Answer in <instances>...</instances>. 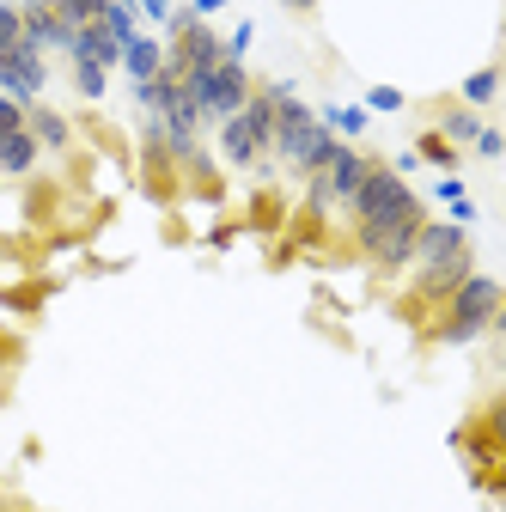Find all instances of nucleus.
<instances>
[{"mask_svg": "<svg viewBox=\"0 0 506 512\" xmlns=\"http://www.w3.org/2000/svg\"><path fill=\"white\" fill-rule=\"evenodd\" d=\"M19 512H31V506H19Z\"/></svg>", "mask_w": 506, "mask_h": 512, "instance_id": "21", "label": "nucleus"}, {"mask_svg": "<svg viewBox=\"0 0 506 512\" xmlns=\"http://www.w3.org/2000/svg\"><path fill=\"white\" fill-rule=\"evenodd\" d=\"M226 7H232V0H196L189 13H196V19H214V13H226Z\"/></svg>", "mask_w": 506, "mask_h": 512, "instance_id": "18", "label": "nucleus"}, {"mask_svg": "<svg viewBox=\"0 0 506 512\" xmlns=\"http://www.w3.org/2000/svg\"><path fill=\"white\" fill-rule=\"evenodd\" d=\"M500 330V281L494 275H464V287L421 324V348H470Z\"/></svg>", "mask_w": 506, "mask_h": 512, "instance_id": "1", "label": "nucleus"}, {"mask_svg": "<svg viewBox=\"0 0 506 512\" xmlns=\"http://www.w3.org/2000/svg\"><path fill=\"white\" fill-rule=\"evenodd\" d=\"M37 135L31 128H0V177H25L37 165Z\"/></svg>", "mask_w": 506, "mask_h": 512, "instance_id": "6", "label": "nucleus"}, {"mask_svg": "<svg viewBox=\"0 0 506 512\" xmlns=\"http://www.w3.org/2000/svg\"><path fill=\"white\" fill-rule=\"evenodd\" d=\"M19 19H25V43L37 49H68L74 31L61 19V0H19Z\"/></svg>", "mask_w": 506, "mask_h": 512, "instance_id": "4", "label": "nucleus"}, {"mask_svg": "<svg viewBox=\"0 0 506 512\" xmlns=\"http://www.w3.org/2000/svg\"><path fill=\"white\" fill-rule=\"evenodd\" d=\"M470 153H476V159H500V153H506V135H500L494 122H482V135L470 141Z\"/></svg>", "mask_w": 506, "mask_h": 512, "instance_id": "15", "label": "nucleus"}, {"mask_svg": "<svg viewBox=\"0 0 506 512\" xmlns=\"http://www.w3.org/2000/svg\"><path fill=\"white\" fill-rule=\"evenodd\" d=\"M141 13L147 19H171V0H141Z\"/></svg>", "mask_w": 506, "mask_h": 512, "instance_id": "19", "label": "nucleus"}, {"mask_svg": "<svg viewBox=\"0 0 506 512\" xmlns=\"http://www.w3.org/2000/svg\"><path fill=\"white\" fill-rule=\"evenodd\" d=\"M452 452L470 464V482L482 494H500V464H506V403L500 391H488L452 433Z\"/></svg>", "mask_w": 506, "mask_h": 512, "instance_id": "2", "label": "nucleus"}, {"mask_svg": "<svg viewBox=\"0 0 506 512\" xmlns=\"http://www.w3.org/2000/svg\"><path fill=\"white\" fill-rule=\"evenodd\" d=\"M281 13H293V19H318V0H281Z\"/></svg>", "mask_w": 506, "mask_h": 512, "instance_id": "17", "label": "nucleus"}, {"mask_svg": "<svg viewBox=\"0 0 506 512\" xmlns=\"http://www.w3.org/2000/svg\"><path fill=\"white\" fill-rule=\"evenodd\" d=\"M318 122H324L330 135L342 141V135H360V128H366V110H354V104H330V110H324Z\"/></svg>", "mask_w": 506, "mask_h": 512, "instance_id": "12", "label": "nucleus"}, {"mask_svg": "<svg viewBox=\"0 0 506 512\" xmlns=\"http://www.w3.org/2000/svg\"><path fill=\"white\" fill-rule=\"evenodd\" d=\"M403 104H409V98H403L397 86H366V110H385V116H391V110H403Z\"/></svg>", "mask_w": 506, "mask_h": 512, "instance_id": "16", "label": "nucleus"}, {"mask_svg": "<svg viewBox=\"0 0 506 512\" xmlns=\"http://www.w3.org/2000/svg\"><path fill=\"white\" fill-rule=\"evenodd\" d=\"M494 98H500V55H494V61H482V68L458 86V104H470V110H482V116H488V104H494Z\"/></svg>", "mask_w": 506, "mask_h": 512, "instance_id": "10", "label": "nucleus"}, {"mask_svg": "<svg viewBox=\"0 0 506 512\" xmlns=\"http://www.w3.org/2000/svg\"><path fill=\"white\" fill-rule=\"evenodd\" d=\"M19 366H25V336L0 330V378H19Z\"/></svg>", "mask_w": 506, "mask_h": 512, "instance_id": "13", "label": "nucleus"}, {"mask_svg": "<svg viewBox=\"0 0 506 512\" xmlns=\"http://www.w3.org/2000/svg\"><path fill=\"white\" fill-rule=\"evenodd\" d=\"M74 86L86 98H104V68H98V61H74Z\"/></svg>", "mask_w": 506, "mask_h": 512, "instance_id": "14", "label": "nucleus"}, {"mask_svg": "<svg viewBox=\"0 0 506 512\" xmlns=\"http://www.w3.org/2000/svg\"><path fill=\"white\" fill-rule=\"evenodd\" d=\"M360 177H366V153H360V147H348V141H336L330 165L318 171V189H324V202H330V208H348V196L360 189Z\"/></svg>", "mask_w": 506, "mask_h": 512, "instance_id": "3", "label": "nucleus"}, {"mask_svg": "<svg viewBox=\"0 0 506 512\" xmlns=\"http://www.w3.org/2000/svg\"><path fill=\"white\" fill-rule=\"evenodd\" d=\"M25 128L37 135V147H55V153L74 141V122L61 116V110H49V104H25Z\"/></svg>", "mask_w": 506, "mask_h": 512, "instance_id": "7", "label": "nucleus"}, {"mask_svg": "<svg viewBox=\"0 0 506 512\" xmlns=\"http://www.w3.org/2000/svg\"><path fill=\"white\" fill-rule=\"evenodd\" d=\"M122 68L135 74V86H147V80H159V68H165V49H159L153 37H129V43H122Z\"/></svg>", "mask_w": 506, "mask_h": 512, "instance_id": "8", "label": "nucleus"}, {"mask_svg": "<svg viewBox=\"0 0 506 512\" xmlns=\"http://www.w3.org/2000/svg\"><path fill=\"white\" fill-rule=\"evenodd\" d=\"M104 7L110 0H61V19H68V31H92L104 25Z\"/></svg>", "mask_w": 506, "mask_h": 512, "instance_id": "11", "label": "nucleus"}, {"mask_svg": "<svg viewBox=\"0 0 506 512\" xmlns=\"http://www.w3.org/2000/svg\"><path fill=\"white\" fill-rule=\"evenodd\" d=\"M427 116H433V128H439V135H446L458 153H470V141L482 135V122H488L482 110H470V104H458V98H433Z\"/></svg>", "mask_w": 506, "mask_h": 512, "instance_id": "5", "label": "nucleus"}, {"mask_svg": "<svg viewBox=\"0 0 506 512\" xmlns=\"http://www.w3.org/2000/svg\"><path fill=\"white\" fill-rule=\"evenodd\" d=\"M415 159L433 165V171H446V177H458V165H464V153L439 135V128H421V135H415Z\"/></svg>", "mask_w": 506, "mask_h": 512, "instance_id": "9", "label": "nucleus"}, {"mask_svg": "<svg viewBox=\"0 0 506 512\" xmlns=\"http://www.w3.org/2000/svg\"><path fill=\"white\" fill-rule=\"evenodd\" d=\"M19 506H25V500H19L13 488H0V512H19Z\"/></svg>", "mask_w": 506, "mask_h": 512, "instance_id": "20", "label": "nucleus"}]
</instances>
